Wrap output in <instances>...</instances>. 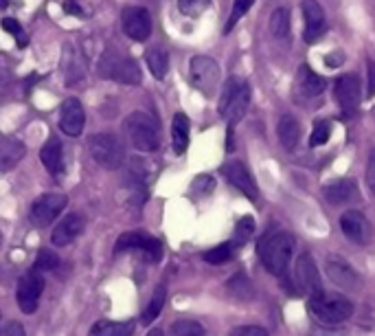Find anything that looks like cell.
<instances>
[{"label":"cell","mask_w":375,"mask_h":336,"mask_svg":"<svg viewBox=\"0 0 375 336\" xmlns=\"http://www.w3.org/2000/svg\"><path fill=\"white\" fill-rule=\"evenodd\" d=\"M257 251L263 266L272 275L283 277L288 273L290 261L294 257V235L288 231H272L261 238Z\"/></svg>","instance_id":"1"},{"label":"cell","mask_w":375,"mask_h":336,"mask_svg":"<svg viewBox=\"0 0 375 336\" xmlns=\"http://www.w3.org/2000/svg\"><path fill=\"white\" fill-rule=\"evenodd\" d=\"M248 105H250V86L239 77H230L224 84V91L220 97V105H218L220 115L226 119V123L235 126L248 112Z\"/></svg>","instance_id":"2"},{"label":"cell","mask_w":375,"mask_h":336,"mask_svg":"<svg viewBox=\"0 0 375 336\" xmlns=\"http://www.w3.org/2000/svg\"><path fill=\"white\" fill-rule=\"evenodd\" d=\"M308 310H310V314L314 316L316 321L325 323V325H336V323L347 321L349 316L353 314V304L345 297L323 292V295L310 299Z\"/></svg>","instance_id":"3"},{"label":"cell","mask_w":375,"mask_h":336,"mask_svg":"<svg viewBox=\"0 0 375 336\" xmlns=\"http://www.w3.org/2000/svg\"><path fill=\"white\" fill-rule=\"evenodd\" d=\"M99 75L105 79H114L119 84L136 86L140 84V68L130 56H123L119 51H105L99 62Z\"/></svg>","instance_id":"4"},{"label":"cell","mask_w":375,"mask_h":336,"mask_svg":"<svg viewBox=\"0 0 375 336\" xmlns=\"http://www.w3.org/2000/svg\"><path fill=\"white\" fill-rule=\"evenodd\" d=\"M125 134H128L132 148L138 152H154L160 146L156 121L145 112H132L125 119Z\"/></svg>","instance_id":"5"},{"label":"cell","mask_w":375,"mask_h":336,"mask_svg":"<svg viewBox=\"0 0 375 336\" xmlns=\"http://www.w3.org/2000/svg\"><path fill=\"white\" fill-rule=\"evenodd\" d=\"M189 82L195 91H200L204 97H211L218 91L220 84V66L213 58L195 56L189 62Z\"/></svg>","instance_id":"6"},{"label":"cell","mask_w":375,"mask_h":336,"mask_svg":"<svg viewBox=\"0 0 375 336\" xmlns=\"http://www.w3.org/2000/svg\"><path fill=\"white\" fill-rule=\"evenodd\" d=\"M88 148H91L93 158L101 167L119 169L123 165L125 152H123L121 141L114 134H108V132H105V134L103 132L101 134H93L91 141H88Z\"/></svg>","instance_id":"7"},{"label":"cell","mask_w":375,"mask_h":336,"mask_svg":"<svg viewBox=\"0 0 375 336\" xmlns=\"http://www.w3.org/2000/svg\"><path fill=\"white\" fill-rule=\"evenodd\" d=\"M44 292V277L40 269H29L20 281H18V288H15V299H18V306L25 314H33L38 310L40 304V297Z\"/></svg>","instance_id":"8"},{"label":"cell","mask_w":375,"mask_h":336,"mask_svg":"<svg viewBox=\"0 0 375 336\" xmlns=\"http://www.w3.org/2000/svg\"><path fill=\"white\" fill-rule=\"evenodd\" d=\"M117 253H123V251H136L145 257L147 261H158L160 255H163V246H160V240L143 233V231H130V233H123L119 240H117V246H114Z\"/></svg>","instance_id":"9"},{"label":"cell","mask_w":375,"mask_h":336,"mask_svg":"<svg viewBox=\"0 0 375 336\" xmlns=\"http://www.w3.org/2000/svg\"><path fill=\"white\" fill-rule=\"evenodd\" d=\"M66 205H68V198L64 193H42L40 198L33 200L29 218L35 226H48L60 218Z\"/></svg>","instance_id":"10"},{"label":"cell","mask_w":375,"mask_h":336,"mask_svg":"<svg viewBox=\"0 0 375 336\" xmlns=\"http://www.w3.org/2000/svg\"><path fill=\"white\" fill-rule=\"evenodd\" d=\"M121 27L128 38L143 42L152 33V15L145 7H128L121 15Z\"/></svg>","instance_id":"11"},{"label":"cell","mask_w":375,"mask_h":336,"mask_svg":"<svg viewBox=\"0 0 375 336\" xmlns=\"http://www.w3.org/2000/svg\"><path fill=\"white\" fill-rule=\"evenodd\" d=\"M294 275H296V284L298 288L312 297H318L323 295V281H320V275H318V269H316V261L312 259L310 253H301L298 259H296V269H294Z\"/></svg>","instance_id":"12"},{"label":"cell","mask_w":375,"mask_h":336,"mask_svg":"<svg viewBox=\"0 0 375 336\" xmlns=\"http://www.w3.org/2000/svg\"><path fill=\"white\" fill-rule=\"evenodd\" d=\"M303 18H305V31H303V40L308 44H316L325 33V11L320 7L318 0H303L301 3Z\"/></svg>","instance_id":"13"},{"label":"cell","mask_w":375,"mask_h":336,"mask_svg":"<svg viewBox=\"0 0 375 336\" xmlns=\"http://www.w3.org/2000/svg\"><path fill=\"white\" fill-rule=\"evenodd\" d=\"M336 99L345 115H355L360 108V79L358 75H343L334 84Z\"/></svg>","instance_id":"14"},{"label":"cell","mask_w":375,"mask_h":336,"mask_svg":"<svg viewBox=\"0 0 375 336\" xmlns=\"http://www.w3.org/2000/svg\"><path fill=\"white\" fill-rule=\"evenodd\" d=\"M222 174L226 176V181L230 185L244 193V196H248L250 200H257V196H259L257 183L253 179V174L248 172V167L242 161H228V163H224L222 165Z\"/></svg>","instance_id":"15"},{"label":"cell","mask_w":375,"mask_h":336,"mask_svg":"<svg viewBox=\"0 0 375 336\" xmlns=\"http://www.w3.org/2000/svg\"><path fill=\"white\" fill-rule=\"evenodd\" d=\"M327 277L334 281L338 288L343 290H358L360 288V275L351 269V264H347L343 257H327L325 261Z\"/></svg>","instance_id":"16"},{"label":"cell","mask_w":375,"mask_h":336,"mask_svg":"<svg viewBox=\"0 0 375 336\" xmlns=\"http://www.w3.org/2000/svg\"><path fill=\"white\" fill-rule=\"evenodd\" d=\"M341 228L347 240H351L353 244H369L371 240V222L367 220L364 214L355 209H349L341 216Z\"/></svg>","instance_id":"17"},{"label":"cell","mask_w":375,"mask_h":336,"mask_svg":"<svg viewBox=\"0 0 375 336\" xmlns=\"http://www.w3.org/2000/svg\"><path fill=\"white\" fill-rule=\"evenodd\" d=\"M86 126V115L77 97H68L60 108V128L68 136H79Z\"/></svg>","instance_id":"18"},{"label":"cell","mask_w":375,"mask_h":336,"mask_svg":"<svg viewBox=\"0 0 375 336\" xmlns=\"http://www.w3.org/2000/svg\"><path fill=\"white\" fill-rule=\"evenodd\" d=\"M84 226H86V218L81 214H70L55 224L51 233V242L55 246H66L70 242H75L84 233Z\"/></svg>","instance_id":"19"},{"label":"cell","mask_w":375,"mask_h":336,"mask_svg":"<svg viewBox=\"0 0 375 336\" xmlns=\"http://www.w3.org/2000/svg\"><path fill=\"white\" fill-rule=\"evenodd\" d=\"M325 198L334 207L351 205V202H355L360 198L358 185H355L353 179H338V181H334V183H329L325 187Z\"/></svg>","instance_id":"20"},{"label":"cell","mask_w":375,"mask_h":336,"mask_svg":"<svg viewBox=\"0 0 375 336\" xmlns=\"http://www.w3.org/2000/svg\"><path fill=\"white\" fill-rule=\"evenodd\" d=\"M327 88V82L325 77H320L318 73H314V70L308 66V64H303L298 68V73H296V91L303 95V97H318L320 93H323Z\"/></svg>","instance_id":"21"},{"label":"cell","mask_w":375,"mask_h":336,"mask_svg":"<svg viewBox=\"0 0 375 336\" xmlns=\"http://www.w3.org/2000/svg\"><path fill=\"white\" fill-rule=\"evenodd\" d=\"M40 158L53 176H60L64 172V152H62V143L58 136H51L46 141L44 148L40 150Z\"/></svg>","instance_id":"22"},{"label":"cell","mask_w":375,"mask_h":336,"mask_svg":"<svg viewBox=\"0 0 375 336\" xmlns=\"http://www.w3.org/2000/svg\"><path fill=\"white\" fill-rule=\"evenodd\" d=\"M25 156V143L13 136H3L0 141V169L9 172L13 165H18Z\"/></svg>","instance_id":"23"},{"label":"cell","mask_w":375,"mask_h":336,"mask_svg":"<svg viewBox=\"0 0 375 336\" xmlns=\"http://www.w3.org/2000/svg\"><path fill=\"white\" fill-rule=\"evenodd\" d=\"M277 134H279V141L285 150H294L298 146V138H301V123L292 115H283L279 119Z\"/></svg>","instance_id":"24"},{"label":"cell","mask_w":375,"mask_h":336,"mask_svg":"<svg viewBox=\"0 0 375 336\" xmlns=\"http://www.w3.org/2000/svg\"><path fill=\"white\" fill-rule=\"evenodd\" d=\"M171 143L176 154H185L189 148V117L185 112H176L171 121Z\"/></svg>","instance_id":"25"},{"label":"cell","mask_w":375,"mask_h":336,"mask_svg":"<svg viewBox=\"0 0 375 336\" xmlns=\"http://www.w3.org/2000/svg\"><path fill=\"white\" fill-rule=\"evenodd\" d=\"M145 64L150 66L152 75L156 79H165L167 70H169V56L163 46H152L147 53H145Z\"/></svg>","instance_id":"26"},{"label":"cell","mask_w":375,"mask_h":336,"mask_svg":"<svg viewBox=\"0 0 375 336\" xmlns=\"http://www.w3.org/2000/svg\"><path fill=\"white\" fill-rule=\"evenodd\" d=\"M132 334V323H119V321H97L88 336H130Z\"/></svg>","instance_id":"27"},{"label":"cell","mask_w":375,"mask_h":336,"mask_svg":"<svg viewBox=\"0 0 375 336\" xmlns=\"http://www.w3.org/2000/svg\"><path fill=\"white\" fill-rule=\"evenodd\" d=\"M270 31L277 40H288L290 35V11L285 7H279L270 15Z\"/></svg>","instance_id":"28"},{"label":"cell","mask_w":375,"mask_h":336,"mask_svg":"<svg viewBox=\"0 0 375 336\" xmlns=\"http://www.w3.org/2000/svg\"><path fill=\"white\" fill-rule=\"evenodd\" d=\"M165 299H167V288L160 284L156 290H154V295H152V302L147 304V308H145V312H143V323H152L156 316L160 314V310H163V306H165Z\"/></svg>","instance_id":"29"},{"label":"cell","mask_w":375,"mask_h":336,"mask_svg":"<svg viewBox=\"0 0 375 336\" xmlns=\"http://www.w3.org/2000/svg\"><path fill=\"white\" fill-rule=\"evenodd\" d=\"M64 56L70 58V64L64 62V64H66V66H64V70H66V82H68V84H75V82L81 79V75H84V60L77 56V51H75L73 46H66Z\"/></svg>","instance_id":"30"},{"label":"cell","mask_w":375,"mask_h":336,"mask_svg":"<svg viewBox=\"0 0 375 336\" xmlns=\"http://www.w3.org/2000/svg\"><path fill=\"white\" fill-rule=\"evenodd\" d=\"M235 253H237V246H235L233 242H224V244L216 246V249L206 251L202 257H204L209 264H226V261H230V259L235 257Z\"/></svg>","instance_id":"31"},{"label":"cell","mask_w":375,"mask_h":336,"mask_svg":"<svg viewBox=\"0 0 375 336\" xmlns=\"http://www.w3.org/2000/svg\"><path fill=\"white\" fill-rule=\"evenodd\" d=\"M171 336H204V328L198 321L191 319H178L171 323Z\"/></svg>","instance_id":"32"},{"label":"cell","mask_w":375,"mask_h":336,"mask_svg":"<svg viewBox=\"0 0 375 336\" xmlns=\"http://www.w3.org/2000/svg\"><path fill=\"white\" fill-rule=\"evenodd\" d=\"M253 5H255V0H235V3H233V11H230V18H228L226 25H224V33L233 31L235 25L248 13V9L253 7Z\"/></svg>","instance_id":"33"},{"label":"cell","mask_w":375,"mask_h":336,"mask_svg":"<svg viewBox=\"0 0 375 336\" xmlns=\"http://www.w3.org/2000/svg\"><path fill=\"white\" fill-rule=\"evenodd\" d=\"M329 134H331V123L329 121H318L314 130H312V136H310V146L312 148H320L325 146L329 141Z\"/></svg>","instance_id":"34"},{"label":"cell","mask_w":375,"mask_h":336,"mask_svg":"<svg viewBox=\"0 0 375 336\" xmlns=\"http://www.w3.org/2000/svg\"><path fill=\"white\" fill-rule=\"evenodd\" d=\"M253 231H255V220L253 218H242L239 220V224L235 226V235H233V240H230V242H233L235 246H242L250 235H253Z\"/></svg>","instance_id":"35"},{"label":"cell","mask_w":375,"mask_h":336,"mask_svg":"<svg viewBox=\"0 0 375 336\" xmlns=\"http://www.w3.org/2000/svg\"><path fill=\"white\" fill-rule=\"evenodd\" d=\"M209 5L211 0H178V9L185 15H200Z\"/></svg>","instance_id":"36"},{"label":"cell","mask_w":375,"mask_h":336,"mask_svg":"<svg viewBox=\"0 0 375 336\" xmlns=\"http://www.w3.org/2000/svg\"><path fill=\"white\" fill-rule=\"evenodd\" d=\"M58 264H60V259H58L55 253L48 251V249H42V251L38 253V259H35V269H40V271H53V269H58Z\"/></svg>","instance_id":"37"},{"label":"cell","mask_w":375,"mask_h":336,"mask_svg":"<svg viewBox=\"0 0 375 336\" xmlns=\"http://www.w3.org/2000/svg\"><path fill=\"white\" fill-rule=\"evenodd\" d=\"M367 187L371 191V196H375V150L369 154V161H367Z\"/></svg>","instance_id":"38"},{"label":"cell","mask_w":375,"mask_h":336,"mask_svg":"<svg viewBox=\"0 0 375 336\" xmlns=\"http://www.w3.org/2000/svg\"><path fill=\"white\" fill-rule=\"evenodd\" d=\"M3 27H5V31H9L11 35H15V38H20L22 44H27V38L22 35V27H20V22H18V20H13V18H5Z\"/></svg>","instance_id":"39"},{"label":"cell","mask_w":375,"mask_h":336,"mask_svg":"<svg viewBox=\"0 0 375 336\" xmlns=\"http://www.w3.org/2000/svg\"><path fill=\"white\" fill-rule=\"evenodd\" d=\"M0 336H27L25 334V328L22 323H18V321H7L3 332H0Z\"/></svg>","instance_id":"40"},{"label":"cell","mask_w":375,"mask_h":336,"mask_svg":"<svg viewBox=\"0 0 375 336\" xmlns=\"http://www.w3.org/2000/svg\"><path fill=\"white\" fill-rule=\"evenodd\" d=\"M233 336H268V332L259 325H244V328H237Z\"/></svg>","instance_id":"41"},{"label":"cell","mask_w":375,"mask_h":336,"mask_svg":"<svg viewBox=\"0 0 375 336\" xmlns=\"http://www.w3.org/2000/svg\"><path fill=\"white\" fill-rule=\"evenodd\" d=\"M367 95H375V62H367Z\"/></svg>","instance_id":"42"},{"label":"cell","mask_w":375,"mask_h":336,"mask_svg":"<svg viewBox=\"0 0 375 336\" xmlns=\"http://www.w3.org/2000/svg\"><path fill=\"white\" fill-rule=\"evenodd\" d=\"M64 9H66L68 13H73V15H79V18L84 15V9H81L77 3H73V0H70V3H64Z\"/></svg>","instance_id":"43"},{"label":"cell","mask_w":375,"mask_h":336,"mask_svg":"<svg viewBox=\"0 0 375 336\" xmlns=\"http://www.w3.org/2000/svg\"><path fill=\"white\" fill-rule=\"evenodd\" d=\"M147 336H165V334H163V332H160V330H152V332H150Z\"/></svg>","instance_id":"44"},{"label":"cell","mask_w":375,"mask_h":336,"mask_svg":"<svg viewBox=\"0 0 375 336\" xmlns=\"http://www.w3.org/2000/svg\"><path fill=\"white\" fill-rule=\"evenodd\" d=\"M373 115H375V110H373Z\"/></svg>","instance_id":"45"}]
</instances>
